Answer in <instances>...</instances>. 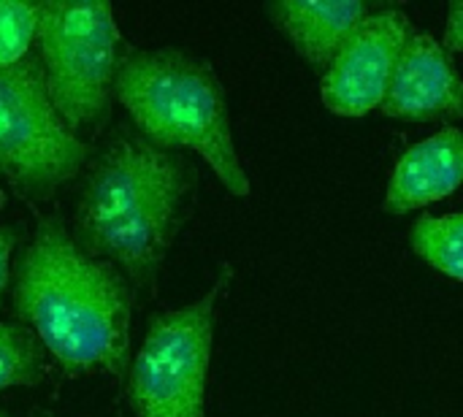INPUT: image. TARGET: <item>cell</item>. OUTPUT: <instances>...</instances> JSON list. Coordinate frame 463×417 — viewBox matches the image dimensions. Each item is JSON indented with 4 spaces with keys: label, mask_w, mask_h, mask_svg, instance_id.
I'll list each match as a JSON object with an SVG mask.
<instances>
[{
    "label": "cell",
    "mask_w": 463,
    "mask_h": 417,
    "mask_svg": "<svg viewBox=\"0 0 463 417\" xmlns=\"http://www.w3.org/2000/svg\"><path fill=\"white\" fill-rule=\"evenodd\" d=\"M198 166L117 125L79 176L71 236L117 266L136 293H155L160 269L195 212Z\"/></svg>",
    "instance_id": "obj_1"
},
{
    "label": "cell",
    "mask_w": 463,
    "mask_h": 417,
    "mask_svg": "<svg viewBox=\"0 0 463 417\" xmlns=\"http://www.w3.org/2000/svg\"><path fill=\"white\" fill-rule=\"evenodd\" d=\"M136 290L109 261L79 250L57 214H41L11 274V312L68 377L128 380Z\"/></svg>",
    "instance_id": "obj_2"
},
{
    "label": "cell",
    "mask_w": 463,
    "mask_h": 417,
    "mask_svg": "<svg viewBox=\"0 0 463 417\" xmlns=\"http://www.w3.org/2000/svg\"><path fill=\"white\" fill-rule=\"evenodd\" d=\"M114 98L149 144L203 157L233 198H250L252 185L233 141L225 84L206 57L179 46L125 49Z\"/></svg>",
    "instance_id": "obj_3"
},
{
    "label": "cell",
    "mask_w": 463,
    "mask_h": 417,
    "mask_svg": "<svg viewBox=\"0 0 463 417\" xmlns=\"http://www.w3.org/2000/svg\"><path fill=\"white\" fill-rule=\"evenodd\" d=\"M233 282V266L220 263L212 288L179 309L155 312L128 369L133 417H209L206 388L214 350L217 309Z\"/></svg>",
    "instance_id": "obj_4"
},
{
    "label": "cell",
    "mask_w": 463,
    "mask_h": 417,
    "mask_svg": "<svg viewBox=\"0 0 463 417\" xmlns=\"http://www.w3.org/2000/svg\"><path fill=\"white\" fill-rule=\"evenodd\" d=\"M38 60L46 90L79 136L100 133L114 109L122 35L109 3H38Z\"/></svg>",
    "instance_id": "obj_5"
},
{
    "label": "cell",
    "mask_w": 463,
    "mask_h": 417,
    "mask_svg": "<svg viewBox=\"0 0 463 417\" xmlns=\"http://www.w3.org/2000/svg\"><path fill=\"white\" fill-rule=\"evenodd\" d=\"M92 152L54 109L38 52L0 68V176L22 198H54L81 176Z\"/></svg>",
    "instance_id": "obj_6"
},
{
    "label": "cell",
    "mask_w": 463,
    "mask_h": 417,
    "mask_svg": "<svg viewBox=\"0 0 463 417\" xmlns=\"http://www.w3.org/2000/svg\"><path fill=\"white\" fill-rule=\"evenodd\" d=\"M412 33V19L402 8L377 5L320 79L326 109L336 117H366L380 109Z\"/></svg>",
    "instance_id": "obj_7"
},
{
    "label": "cell",
    "mask_w": 463,
    "mask_h": 417,
    "mask_svg": "<svg viewBox=\"0 0 463 417\" xmlns=\"http://www.w3.org/2000/svg\"><path fill=\"white\" fill-rule=\"evenodd\" d=\"M380 111L404 122L463 119V76L453 54L429 33H412Z\"/></svg>",
    "instance_id": "obj_8"
},
{
    "label": "cell",
    "mask_w": 463,
    "mask_h": 417,
    "mask_svg": "<svg viewBox=\"0 0 463 417\" xmlns=\"http://www.w3.org/2000/svg\"><path fill=\"white\" fill-rule=\"evenodd\" d=\"M374 8L366 0H271L263 5L269 22L320 76Z\"/></svg>",
    "instance_id": "obj_9"
},
{
    "label": "cell",
    "mask_w": 463,
    "mask_h": 417,
    "mask_svg": "<svg viewBox=\"0 0 463 417\" xmlns=\"http://www.w3.org/2000/svg\"><path fill=\"white\" fill-rule=\"evenodd\" d=\"M463 187V130L445 128L412 144L393 166L383 209L410 214L429 204L445 201Z\"/></svg>",
    "instance_id": "obj_10"
},
{
    "label": "cell",
    "mask_w": 463,
    "mask_h": 417,
    "mask_svg": "<svg viewBox=\"0 0 463 417\" xmlns=\"http://www.w3.org/2000/svg\"><path fill=\"white\" fill-rule=\"evenodd\" d=\"M410 247L439 274L463 282V212L418 217L410 228Z\"/></svg>",
    "instance_id": "obj_11"
},
{
    "label": "cell",
    "mask_w": 463,
    "mask_h": 417,
    "mask_svg": "<svg viewBox=\"0 0 463 417\" xmlns=\"http://www.w3.org/2000/svg\"><path fill=\"white\" fill-rule=\"evenodd\" d=\"M43 345L22 323H0V393L8 388H35L46 374Z\"/></svg>",
    "instance_id": "obj_12"
},
{
    "label": "cell",
    "mask_w": 463,
    "mask_h": 417,
    "mask_svg": "<svg viewBox=\"0 0 463 417\" xmlns=\"http://www.w3.org/2000/svg\"><path fill=\"white\" fill-rule=\"evenodd\" d=\"M38 30V3L0 0V68L24 60L33 52Z\"/></svg>",
    "instance_id": "obj_13"
},
{
    "label": "cell",
    "mask_w": 463,
    "mask_h": 417,
    "mask_svg": "<svg viewBox=\"0 0 463 417\" xmlns=\"http://www.w3.org/2000/svg\"><path fill=\"white\" fill-rule=\"evenodd\" d=\"M22 242V231L14 225H0V312H3V299L5 290L11 288V255L16 250V244Z\"/></svg>",
    "instance_id": "obj_14"
},
{
    "label": "cell",
    "mask_w": 463,
    "mask_h": 417,
    "mask_svg": "<svg viewBox=\"0 0 463 417\" xmlns=\"http://www.w3.org/2000/svg\"><path fill=\"white\" fill-rule=\"evenodd\" d=\"M445 49L463 52V0H453L448 5V24H445V38H442Z\"/></svg>",
    "instance_id": "obj_15"
},
{
    "label": "cell",
    "mask_w": 463,
    "mask_h": 417,
    "mask_svg": "<svg viewBox=\"0 0 463 417\" xmlns=\"http://www.w3.org/2000/svg\"><path fill=\"white\" fill-rule=\"evenodd\" d=\"M0 417H8V412H5V410H0Z\"/></svg>",
    "instance_id": "obj_16"
},
{
    "label": "cell",
    "mask_w": 463,
    "mask_h": 417,
    "mask_svg": "<svg viewBox=\"0 0 463 417\" xmlns=\"http://www.w3.org/2000/svg\"><path fill=\"white\" fill-rule=\"evenodd\" d=\"M38 417H49V415H38Z\"/></svg>",
    "instance_id": "obj_17"
}]
</instances>
